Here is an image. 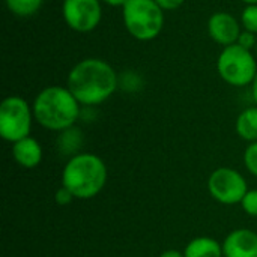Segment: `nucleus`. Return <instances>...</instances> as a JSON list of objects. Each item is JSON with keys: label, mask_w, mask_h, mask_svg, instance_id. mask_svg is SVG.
<instances>
[{"label": "nucleus", "mask_w": 257, "mask_h": 257, "mask_svg": "<svg viewBox=\"0 0 257 257\" xmlns=\"http://www.w3.org/2000/svg\"><path fill=\"white\" fill-rule=\"evenodd\" d=\"M81 142H83V134L74 125V126L65 130V131H60V136L57 139V146H59V151L69 155V154H75L80 149Z\"/></svg>", "instance_id": "14"}, {"label": "nucleus", "mask_w": 257, "mask_h": 257, "mask_svg": "<svg viewBox=\"0 0 257 257\" xmlns=\"http://www.w3.org/2000/svg\"><path fill=\"white\" fill-rule=\"evenodd\" d=\"M241 206L245 214L250 217H257V190H248L247 194L244 196Z\"/></svg>", "instance_id": "18"}, {"label": "nucleus", "mask_w": 257, "mask_h": 257, "mask_svg": "<svg viewBox=\"0 0 257 257\" xmlns=\"http://www.w3.org/2000/svg\"><path fill=\"white\" fill-rule=\"evenodd\" d=\"M241 26L244 30L257 35V5H245L241 14Z\"/></svg>", "instance_id": "16"}, {"label": "nucleus", "mask_w": 257, "mask_h": 257, "mask_svg": "<svg viewBox=\"0 0 257 257\" xmlns=\"http://www.w3.org/2000/svg\"><path fill=\"white\" fill-rule=\"evenodd\" d=\"M244 164L247 170L257 178V142L250 143L244 152Z\"/></svg>", "instance_id": "17"}, {"label": "nucleus", "mask_w": 257, "mask_h": 257, "mask_svg": "<svg viewBox=\"0 0 257 257\" xmlns=\"http://www.w3.org/2000/svg\"><path fill=\"white\" fill-rule=\"evenodd\" d=\"M54 199H56V203H57V205L65 206V205H69V203L72 202V199H75V197L72 196V193H71L68 188H65V187L62 185V187L56 191Z\"/></svg>", "instance_id": "20"}, {"label": "nucleus", "mask_w": 257, "mask_h": 257, "mask_svg": "<svg viewBox=\"0 0 257 257\" xmlns=\"http://www.w3.org/2000/svg\"><path fill=\"white\" fill-rule=\"evenodd\" d=\"M122 20L128 33L142 42L158 38L164 27V11L155 0H130L122 8Z\"/></svg>", "instance_id": "4"}, {"label": "nucleus", "mask_w": 257, "mask_h": 257, "mask_svg": "<svg viewBox=\"0 0 257 257\" xmlns=\"http://www.w3.org/2000/svg\"><path fill=\"white\" fill-rule=\"evenodd\" d=\"M256 33L248 32V30H244V29H242V32H241V35H239V38H238V41H236L238 45H241L242 48H247V50H250V51H253V50L256 48Z\"/></svg>", "instance_id": "19"}, {"label": "nucleus", "mask_w": 257, "mask_h": 257, "mask_svg": "<svg viewBox=\"0 0 257 257\" xmlns=\"http://www.w3.org/2000/svg\"><path fill=\"white\" fill-rule=\"evenodd\" d=\"M62 15L66 26L74 32H92L102 18L101 0H63Z\"/></svg>", "instance_id": "8"}, {"label": "nucleus", "mask_w": 257, "mask_h": 257, "mask_svg": "<svg viewBox=\"0 0 257 257\" xmlns=\"http://www.w3.org/2000/svg\"><path fill=\"white\" fill-rule=\"evenodd\" d=\"M108 173L105 163L95 154H77L69 158L62 172V185L75 199L87 200L98 196L105 187Z\"/></svg>", "instance_id": "3"}, {"label": "nucleus", "mask_w": 257, "mask_h": 257, "mask_svg": "<svg viewBox=\"0 0 257 257\" xmlns=\"http://www.w3.org/2000/svg\"><path fill=\"white\" fill-rule=\"evenodd\" d=\"M101 2L108 6H113V8H123L130 0H101Z\"/></svg>", "instance_id": "23"}, {"label": "nucleus", "mask_w": 257, "mask_h": 257, "mask_svg": "<svg viewBox=\"0 0 257 257\" xmlns=\"http://www.w3.org/2000/svg\"><path fill=\"white\" fill-rule=\"evenodd\" d=\"M80 105L66 86H48L36 95L32 108L35 120L42 128L60 133L77 123L81 113Z\"/></svg>", "instance_id": "2"}, {"label": "nucleus", "mask_w": 257, "mask_h": 257, "mask_svg": "<svg viewBox=\"0 0 257 257\" xmlns=\"http://www.w3.org/2000/svg\"><path fill=\"white\" fill-rule=\"evenodd\" d=\"M185 257H224L223 244L209 236H199L191 239L184 250Z\"/></svg>", "instance_id": "12"}, {"label": "nucleus", "mask_w": 257, "mask_h": 257, "mask_svg": "<svg viewBox=\"0 0 257 257\" xmlns=\"http://www.w3.org/2000/svg\"><path fill=\"white\" fill-rule=\"evenodd\" d=\"M245 5H257V0H241Z\"/></svg>", "instance_id": "25"}, {"label": "nucleus", "mask_w": 257, "mask_h": 257, "mask_svg": "<svg viewBox=\"0 0 257 257\" xmlns=\"http://www.w3.org/2000/svg\"><path fill=\"white\" fill-rule=\"evenodd\" d=\"M45 0H5L8 9L17 17H32L35 15Z\"/></svg>", "instance_id": "15"}, {"label": "nucleus", "mask_w": 257, "mask_h": 257, "mask_svg": "<svg viewBox=\"0 0 257 257\" xmlns=\"http://www.w3.org/2000/svg\"><path fill=\"white\" fill-rule=\"evenodd\" d=\"M241 32V21L229 12H215L208 20V33L211 39L223 47L236 44Z\"/></svg>", "instance_id": "9"}, {"label": "nucleus", "mask_w": 257, "mask_h": 257, "mask_svg": "<svg viewBox=\"0 0 257 257\" xmlns=\"http://www.w3.org/2000/svg\"><path fill=\"white\" fill-rule=\"evenodd\" d=\"M235 130L242 140L248 143L257 142V105L248 107L239 113L235 122Z\"/></svg>", "instance_id": "13"}, {"label": "nucleus", "mask_w": 257, "mask_h": 257, "mask_svg": "<svg viewBox=\"0 0 257 257\" xmlns=\"http://www.w3.org/2000/svg\"><path fill=\"white\" fill-rule=\"evenodd\" d=\"M254 50H256V54H257V42H256V48H254Z\"/></svg>", "instance_id": "26"}, {"label": "nucleus", "mask_w": 257, "mask_h": 257, "mask_svg": "<svg viewBox=\"0 0 257 257\" xmlns=\"http://www.w3.org/2000/svg\"><path fill=\"white\" fill-rule=\"evenodd\" d=\"M209 194L221 205L241 203L248 191L245 178L235 169L220 167L208 179Z\"/></svg>", "instance_id": "7"}, {"label": "nucleus", "mask_w": 257, "mask_h": 257, "mask_svg": "<svg viewBox=\"0 0 257 257\" xmlns=\"http://www.w3.org/2000/svg\"><path fill=\"white\" fill-rule=\"evenodd\" d=\"M251 95H253V99H254V102H256L257 105V74L256 77H254V80H253V83H251Z\"/></svg>", "instance_id": "24"}, {"label": "nucleus", "mask_w": 257, "mask_h": 257, "mask_svg": "<svg viewBox=\"0 0 257 257\" xmlns=\"http://www.w3.org/2000/svg\"><path fill=\"white\" fill-rule=\"evenodd\" d=\"M157 5L166 12V11H176L178 8H181L185 0H155Z\"/></svg>", "instance_id": "21"}, {"label": "nucleus", "mask_w": 257, "mask_h": 257, "mask_svg": "<svg viewBox=\"0 0 257 257\" xmlns=\"http://www.w3.org/2000/svg\"><path fill=\"white\" fill-rule=\"evenodd\" d=\"M217 71L223 81L235 87L251 86L257 74V60L253 51L238 44L223 47L217 59Z\"/></svg>", "instance_id": "5"}, {"label": "nucleus", "mask_w": 257, "mask_h": 257, "mask_svg": "<svg viewBox=\"0 0 257 257\" xmlns=\"http://www.w3.org/2000/svg\"><path fill=\"white\" fill-rule=\"evenodd\" d=\"M160 257H185L184 254V251H179V250H173V248H170V250H166V251H163Z\"/></svg>", "instance_id": "22"}, {"label": "nucleus", "mask_w": 257, "mask_h": 257, "mask_svg": "<svg viewBox=\"0 0 257 257\" xmlns=\"http://www.w3.org/2000/svg\"><path fill=\"white\" fill-rule=\"evenodd\" d=\"M33 119V108L24 98L6 96L0 104V136L9 143L29 137Z\"/></svg>", "instance_id": "6"}, {"label": "nucleus", "mask_w": 257, "mask_h": 257, "mask_svg": "<svg viewBox=\"0 0 257 257\" xmlns=\"http://www.w3.org/2000/svg\"><path fill=\"white\" fill-rule=\"evenodd\" d=\"M12 157L18 166L24 169H33L42 161V146L33 137H24L12 143Z\"/></svg>", "instance_id": "11"}, {"label": "nucleus", "mask_w": 257, "mask_h": 257, "mask_svg": "<svg viewBox=\"0 0 257 257\" xmlns=\"http://www.w3.org/2000/svg\"><path fill=\"white\" fill-rule=\"evenodd\" d=\"M224 257H257V233L250 229L232 230L223 241Z\"/></svg>", "instance_id": "10"}, {"label": "nucleus", "mask_w": 257, "mask_h": 257, "mask_svg": "<svg viewBox=\"0 0 257 257\" xmlns=\"http://www.w3.org/2000/svg\"><path fill=\"white\" fill-rule=\"evenodd\" d=\"M119 77L114 68L98 57L80 60L68 74L66 87L81 105L93 107L107 101L117 89Z\"/></svg>", "instance_id": "1"}]
</instances>
